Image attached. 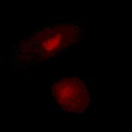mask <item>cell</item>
Returning <instances> with one entry per match:
<instances>
[{
  "mask_svg": "<svg viewBox=\"0 0 132 132\" xmlns=\"http://www.w3.org/2000/svg\"><path fill=\"white\" fill-rule=\"evenodd\" d=\"M80 37L79 27L69 23L33 31L14 47L11 62L22 67L39 64L67 49Z\"/></svg>",
  "mask_w": 132,
  "mask_h": 132,
  "instance_id": "cell-1",
  "label": "cell"
},
{
  "mask_svg": "<svg viewBox=\"0 0 132 132\" xmlns=\"http://www.w3.org/2000/svg\"><path fill=\"white\" fill-rule=\"evenodd\" d=\"M52 94L59 106L69 112H83L90 104L85 84L76 77L65 78L54 83Z\"/></svg>",
  "mask_w": 132,
  "mask_h": 132,
  "instance_id": "cell-2",
  "label": "cell"
}]
</instances>
